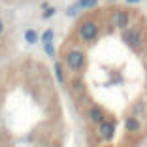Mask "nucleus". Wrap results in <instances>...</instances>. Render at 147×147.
Here are the masks:
<instances>
[{
    "instance_id": "obj_1",
    "label": "nucleus",
    "mask_w": 147,
    "mask_h": 147,
    "mask_svg": "<svg viewBox=\"0 0 147 147\" xmlns=\"http://www.w3.org/2000/svg\"><path fill=\"white\" fill-rule=\"evenodd\" d=\"M64 64L68 66L72 72H81L83 66H85V53L79 51V49H72V51H68L66 57H64Z\"/></svg>"
},
{
    "instance_id": "obj_2",
    "label": "nucleus",
    "mask_w": 147,
    "mask_h": 147,
    "mask_svg": "<svg viewBox=\"0 0 147 147\" xmlns=\"http://www.w3.org/2000/svg\"><path fill=\"white\" fill-rule=\"evenodd\" d=\"M78 36H79V40H83L87 43L94 42L98 38V25L94 21H83L78 28Z\"/></svg>"
},
{
    "instance_id": "obj_3",
    "label": "nucleus",
    "mask_w": 147,
    "mask_h": 147,
    "mask_svg": "<svg viewBox=\"0 0 147 147\" xmlns=\"http://www.w3.org/2000/svg\"><path fill=\"white\" fill-rule=\"evenodd\" d=\"M123 40L128 47H132L134 51H140L142 49V43H143V36H142V30L132 26V28H125L123 32Z\"/></svg>"
},
{
    "instance_id": "obj_4",
    "label": "nucleus",
    "mask_w": 147,
    "mask_h": 147,
    "mask_svg": "<svg viewBox=\"0 0 147 147\" xmlns=\"http://www.w3.org/2000/svg\"><path fill=\"white\" fill-rule=\"evenodd\" d=\"M98 134H100V138L104 140V142H111L113 134H115V123L109 121V119L102 121L98 125Z\"/></svg>"
},
{
    "instance_id": "obj_5",
    "label": "nucleus",
    "mask_w": 147,
    "mask_h": 147,
    "mask_svg": "<svg viewBox=\"0 0 147 147\" xmlns=\"http://www.w3.org/2000/svg\"><path fill=\"white\" fill-rule=\"evenodd\" d=\"M113 19H115V25L119 26V28H128V21H130V17H128V13L125 11V9H119V11H115V15H113Z\"/></svg>"
},
{
    "instance_id": "obj_6",
    "label": "nucleus",
    "mask_w": 147,
    "mask_h": 147,
    "mask_svg": "<svg viewBox=\"0 0 147 147\" xmlns=\"http://www.w3.org/2000/svg\"><path fill=\"white\" fill-rule=\"evenodd\" d=\"M89 117H91V121L96 123V125H100L102 121H106V111L102 108H98V106H92L91 111H89Z\"/></svg>"
},
{
    "instance_id": "obj_7",
    "label": "nucleus",
    "mask_w": 147,
    "mask_h": 147,
    "mask_svg": "<svg viewBox=\"0 0 147 147\" xmlns=\"http://www.w3.org/2000/svg\"><path fill=\"white\" fill-rule=\"evenodd\" d=\"M125 128H126V132H138L142 128V123H140L138 117H128L125 121Z\"/></svg>"
},
{
    "instance_id": "obj_8",
    "label": "nucleus",
    "mask_w": 147,
    "mask_h": 147,
    "mask_svg": "<svg viewBox=\"0 0 147 147\" xmlns=\"http://www.w3.org/2000/svg\"><path fill=\"white\" fill-rule=\"evenodd\" d=\"M96 4H98V0H78V2H76V6L79 8V11H83V9H91V8H94Z\"/></svg>"
},
{
    "instance_id": "obj_9",
    "label": "nucleus",
    "mask_w": 147,
    "mask_h": 147,
    "mask_svg": "<svg viewBox=\"0 0 147 147\" xmlns=\"http://www.w3.org/2000/svg\"><path fill=\"white\" fill-rule=\"evenodd\" d=\"M25 42L30 43V45L38 43V32H36L34 28H28V30H25Z\"/></svg>"
},
{
    "instance_id": "obj_10",
    "label": "nucleus",
    "mask_w": 147,
    "mask_h": 147,
    "mask_svg": "<svg viewBox=\"0 0 147 147\" xmlns=\"http://www.w3.org/2000/svg\"><path fill=\"white\" fill-rule=\"evenodd\" d=\"M53 40H55V30L53 28H45L42 34V43H53Z\"/></svg>"
},
{
    "instance_id": "obj_11",
    "label": "nucleus",
    "mask_w": 147,
    "mask_h": 147,
    "mask_svg": "<svg viewBox=\"0 0 147 147\" xmlns=\"http://www.w3.org/2000/svg\"><path fill=\"white\" fill-rule=\"evenodd\" d=\"M53 70H55L57 81H59V83H64V72H62V66H61V62H55V64H53Z\"/></svg>"
},
{
    "instance_id": "obj_12",
    "label": "nucleus",
    "mask_w": 147,
    "mask_h": 147,
    "mask_svg": "<svg viewBox=\"0 0 147 147\" xmlns=\"http://www.w3.org/2000/svg\"><path fill=\"white\" fill-rule=\"evenodd\" d=\"M43 51H45L47 57L55 59V45H53V43H43Z\"/></svg>"
},
{
    "instance_id": "obj_13",
    "label": "nucleus",
    "mask_w": 147,
    "mask_h": 147,
    "mask_svg": "<svg viewBox=\"0 0 147 147\" xmlns=\"http://www.w3.org/2000/svg\"><path fill=\"white\" fill-rule=\"evenodd\" d=\"M55 13H57V9L49 6V8H45V9H43V15H42V17H43V19H51L53 15H55Z\"/></svg>"
},
{
    "instance_id": "obj_14",
    "label": "nucleus",
    "mask_w": 147,
    "mask_h": 147,
    "mask_svg": "<svg viewBox=\"0 0 147 147\" xmlns=\"http://www.w3.org/2000/svg\"><path fill=\"white\" fill-rule=\"evenodd\" d=\"M66 13H68L70 17H74V15H78V13H79V8H78L76 4H74V6H70V8L66 9Z\"/></svg>"
},
{
    "instance_id": "obj_15",
    "label": "nucleus",
    "mask_w": 147,
    "mask_h": 147,
    "mask_svg": "<svg viewBox=\"0 0 147 147\" xmlns=\"http://www.w3.org/2000/svg\"><path fill=\"white\" fill-rule=\"evenodd\" d=\"M4 30H6V25H4V21H2V19H0V36L4 34Z\"/></svg>"
},
{
    "instance_id": "obj_16",
    "label": "nucleus",
    "mask_w": 147,
    "mask_h": 147,
    "mask_svg": "<svg viewBox=\"0 0 147 147\" xmlns=\"http://www.w3.org/2000/svg\"><path fill=\"white\" fill-rule=\"evenodd\" d=\"M126 2H128V4H138L140 0H126Z\"/></svg>"
}]
</instances>
